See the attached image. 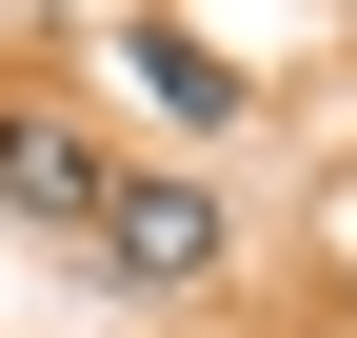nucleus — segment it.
<instances>
[{
  "instance_id": "f03ea898",
  "label": "nucleus",
  "mask_w": 357,
  "mask_h": 338,
  "mask_svg": "<svg viewBox=\"0 0 357 338\" xmlns=\"http://www.w3.org/2000/svg\"><path fill=\"white\" fill-rule=\"evenodd\" d=\"M100 199H119V159L60 100H0V219H100Z\"/></svg>"
},
{
  "instance_id": "f257e3e1",
  "label": "nucleus",
  "mask_w": 357,
  "mask_h": 338,
  "mask_svg": "<svg viewBox=\"0 0 357 338\" xmlns=\"http://www.w3.org/2000/svg\"><path fill=\"white\" fill-rule=\"evenodd\" d=\"M79 239H100V279H119V299H199V279L238 259V219H218L199 179H119V199H100Z\"/></svg>"
},
{
  "instance_id": "7ed1b4c3",
  "label": "nucleus",
  "mask_w": 357,
  "mask_h": 338,
  "mask_svg": "<svg viewBox=\"0 0 357 338\" xmlns=\"http://www.w3.org/2000/svg\"><path fill=\"white\" fill-rule=\"evenodd\" d=\"M139 100H159V119H199V140H218V119H238V60H218L199 20H139Z\"/></svg>"
}]
</instances>
